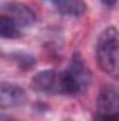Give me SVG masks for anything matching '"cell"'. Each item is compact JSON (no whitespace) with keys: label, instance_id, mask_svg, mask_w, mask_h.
<instances>
[{"label":"cell","instance_id":"obj_9","mask_svg":"<svg viewBox=\"0 0 119 121\" xmlns=\"http://www.w3.org/2000/svg\"><path fill=\"white\" fill-rule=\"evenodd\" d=\"M95 121H118V116H105V114H98L95 117Z\"/></svg>","mask_w":119,"mask_h":121},{"label":"cell","instance_id":"obj_7","mask_svg":"<svg viewBox=\"0 0 119 121\" xmlns=\"http://www.w3.org/2000/svg\"><path fill=\"white\" fill-rule=\"evenodd\" d=\"M60 13L66 16H81L86 10L83 0H53L52 1Z\"/></svg>","mask_w":119,"mask_h":121},{"label":"cell","instance_id":"obj_10","mask_svg":"<svg viewBox=\"0 0 119 121\" xmlns=\"http://www.w3.org/2000/svg\"><path fill=\"white\" fill-rule=\"evenodd\" d=\"M102 3H104L105 6H115L116 0H102Z\"/></svg>","mask_w":119,"mask_h":121},{"label":"cell","instance_id":"obj_5","mask_svg":"<svg viewBox=\"0 0 119 121\" xmlns=\"http://www.w3.org/2000/svg\"><path fill=\"white\" fill-rule=\"evenodd\" d=\"M4 9L6 14L10 16L21 28L32 26L35 23V13L23 3H8Z\"/></svg>","mask_w":119,"mask_h":121},{"label":"cell","instance_id":"obj_8","mask_svg":"<svg viewBox=\"0 0 119 121\" xmlns=\"http://www.w3.org/2000/svg\"><path fill=\"white\" fill-rule=\"evenodd\" d=\"M21 35V27L7 14L0 16V38L14 39Z\"/></svg>","mask_w":119,"mask_h":121},{"label":"cell","instance_id":"obj_1","mask_svg":"<svg viewBox=\"0 0 119 121\" xmlns=\"http://www.w3.org/2000/svg\"><path fill=\"white\" fill-rule=\"evenodd\" d=\"M118 37L116 27H108L99 35L95 49L97 60L101 69L114 78L118 75Z\"/></svg>","mask_w":119,"mask_h":121},{"label":"cell","instance_id":"obj_3","mask_svg":"<svg viewBox=\"0 0 119 121\" xmlns=\"http://www.w3.org/2000/svg\"><path fill=\"white\" fill-rule=\"evenodd\" d=\"M32 87L36 91L45 94H63L62 73L53 69L42 70L34 76Z\"/></svg>","mask_w":119,"mask_h":121},{"label":"cell","instance_id":"obj_11","mask_svg":"<svg viewBox=\"0 0 119 121\" xmlns=\"http://www.w3.org/2000/svg\"><path fill=\"white\" fill-rule=\"evenodd\" d=\"M48 1H51V3H52V1H53V0H48Z\"/></svg>","mask_w":119,"mask_h":121},{"label":"cell","instance_id":"obj_2","mask_svg":"<svg viewBox=\"0 0 119 121\" xmlns=\"http://www.w3.org/2000/svg\"><path fill=\"white\" fill-rule=\"evenodd\" d=\"M62 73V86L63 94L76 96L80 94L88 87L91 82V73L88 68L84 65L83 59L76 54Z\"/></svg>","mask_w":119,"mask_h":121},{"label":"cell","instance_id":"obj_4","mask_svg":"<svg viewBox=\"0 0 119 121\" xmlns=\"http://www.w3.org/2000/svg\"><path fill=\"white\" fill-rule=\"evenodd\" d=\"M27 101L25 90L10 82H0V108L21 107Z\"/></svg>","mask_w":119,"mask_h":121},{"label":"cell","instance_id":"obj_6","mask_svg":"<svg viewBox=\"0 0 119 121\" xmlns=\"http://www.w3.org/2000/svg\"><path fill=\"white\" fill-rule=\"evenodd\" d=\"M98 114L105 116H118V93L114 87H105L101 91V96L98 99Z\"/></svg>","mask_w":119,"mask_h":121}]
</instances>
